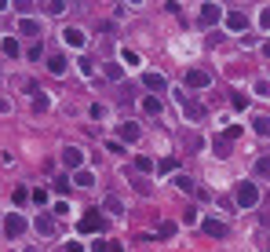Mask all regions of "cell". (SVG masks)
I'll list each match as a JSON object with an SVG mask.
<instances>
[{"mask_svg":"<svg viewBox=\"0 0 270 252\" xmlns=\"http://www.w3.org/2000/svg\"><path fill=\"white\" fill-rule=\"evenodd\" d=\"M237 205H241V209H256L259 205V186L256 183H237Z\"/></svg>","mask_w":270,"mask_h":252,"instance_id":"obj_1","label":"cell"},{"mask_svg":"<svg viewBox=\"0 0 270 252\" xmlns=\"http://www.w3.org/2000/svg\"><path fill=\"white\" fill-rule=\"evenodd\" d=\"M4 234H8V238H22V234H26V219H22L19 212H11V216L4 219Z\"/></svg>","mask_w":270,"mask_h":252,"instance_id":"obj_2","label":"cell"},{"mask_svg":"<svg viewBox=\"0 0 270 252\" xmlns=\"http://www.w3.org/2000/svg\"><path fill=\"white\" fill-rule=\"evenodd\" d=\"M142 88H150L153 95H165V91H168V81H165L161 73H142Z\"/></svg>","mask_w":270,"mask_h":252,"instance_id":"obj_3","label":"cell"},{"mask_svg":"<svg viewBox=\"0 0 270 252\" xmlns=\"http://www.w3.org/2000/svg\"><path fill=\"white\" fill-rule=\"evenodd\" d=\"M102 223H106V219H102L99 212H84V219H81V234H99Z\"/></svg>","mask_w":270,"mask_h":252,"instance_id":"obj_4","label":"cell"},{"mask_svg":"<svg viewBox=\"0 0 270 252\" xmlns=\"http://www.w3.org/2000/svg\"><path fill=\"white\" fill-rule=\"evenodd\" d=\"M186 84H190V88H208V84H212V73H208V70H190V73H186Z\"/></svg>","mask_w":270,"mask_h":252,"instance_id":"obj_5","label":"cell"},{"mask_svg":"<svg viewBox=\"0 0 270 252\" xmlns=\"http://www.w3.org/2000/svg\"><path fill=\"white\" fill-rule=\"evenodd\" d=\"M201 230H204V234H212V238H227V234H230V227H227V223H219V219H201Z\"/></svg>","mask_w":270,"mask_h":252,"instance_id":"obj_6","label":"cell"},{"mask_svg":"<svg viewBox=\"0 0 270 252\" xmlns=\"http://www.w3.org/2000/svg\"><path fill=\"white\" fill-rule=\"evenodd\" d=\"M66 66H70V62H66V55H59V52H51V55H47V73L62 77V73H66Z\"/></svg>","mask_w":270,"mask_h":252,"instance_id":"obj_7","label":"cell"},{"mask_svg":"<svg viewBox=\"0 0 270 252\" xmlns=\"http://www.w3.org/2000/svg\"><path fill=\"white\" fill-rule=\"evenodd\" d=\"M219 4H201V26H215L219 22Z\"/></svg>","mask_w":270,"mask_h":252,"instance_id":"obj_8","label":"cell"},{"mask_svg":"<svg viewBox=\"0 0 270 252\" xmlns=\"http://www.w3.org/2000/svg\"><path fill=\"white\" fill-rule=\"evenodd\" d=\"M84 161V154L77 150V146H62V165H70V168H81Z\"/></svg>","mask_w":270,"mask_h":252,"instance_id":"obj_9","label":"cell"},{"mask_svg":"<svg viewBox=\"0 0 270 252\" xmlns=\"http://www.w3.org/2000/svg\"><path fill=\"white\" fill-rule=\"evenodd\" d=\"M179 103L186 106V117H190V121H201V117H204V106H201V103L186 99V95H179Z\"/></svg>","mask_w":270,"mask_h":252,"instance_id":"obj_10","label":"cell"},{"mask_svg":"<svg viewBox=\"0 0 270 252\" xmlns=\"http://www.w3.org/2000/svg\"><path fill=\"white\" fill-rule=\"evenodd\" d=\"M73 183L88 190V186H95V172H91V168H77V172H73Z\"/></svg>","mask_w":270,"mask_h":252,"instance_id":"obj_11","label":"cell"},{"mask_svg":"<svg viewBox=\"0 0 270 252\" xmlns=\"http://www.w3.org/2000/svg\"><path fill=\"white\" fill-rule=\"evenodd\" d=\"M117 132H121V139H124V143H135V139H139V128H135L132 121H124V124H117Z\"/></svg>","mask_w":270,"mask_h":252,"instance_id":"obj_12","label":"cell"},{"mask_svg":"<svg viewBox=\"0 0 270 252\" xmlns=\"http://www.w3.org/2000/svg\"><path fill=\"white\" fill-rule=\"evenodd\" d=\"M227 26H230V29H245V26H248V15H245V11H230V15H227Z\"/></svg>","mask_w":270,"mask_h":252,"instance_id":"obj_13","label":"cell"},{"mask_svg":"<svg viewBox=\"0 0 270 252\" xmlns=\"http://www.w3.org/2000/svg\"><path fill=\"white\" fill-rule=\"evenodd\" d=\"M37 230L44 234V238H51V234H55V219H51V216H40V219H37Z\"/></svg>","mask_w":270,"mask_h":252,"instance_id":"obj_14","label":"cell"},{"mask_svg":"<svg viewBox=\"0 0 270 252\" xmlns=\"http://www.w3.org/2000/svg\"><path fill=\"white\" fill-rule=\"evenodd\" d=\"M22 33L37 40V37H40V22H37V19H22Z\"/></svg>","mask_w":270,"mask_h":252,"instance_id":"obj_15","label":"cell"},{"mask_svg":"<svg viewBox=\"0 0 270 252\" xmlns=\"http://www.w3.org/2000/svg\"><path fill=\"white\" fill-rule=\"evenodd\" d=\"M252 132H256V135H270V117H256V121H252Z\"/></svg>","mask_w":270,"mask_h":252,"instance_id":"obj_16","label":"cell"},{"mask_svg":"<svg viewBox=\"0 0 270 252\" xmlns=\"http://www.w3.org/2000/svg\"><path fill=\"white\" fill-rule=\"evenodd\" d=\"M142 110H146V114H161V99H157V95H146V99H142Z\"/></svg>","mask_w":270,"mask_h":252,"instance_id":"obj_17","label":"cell"},{"mask_svg":"<svg viewBox=\"0 0 270 252\" xmlns=\"http://www.w3.org/2000/svg\"><path fill=\"white\" fill-rule=\"evenodd\" d=\"M62 37H66V44H73V48H81V44H84V33H81V29H66Z\"/></svg>","mask_w":270,"mask_h":252,"instance_id":"obj_18","label":"cell"},{"mask_svg":"<svg viewBox=\"0 0 270 252\" xmlns=\"http://www.w3.org/2000/svg\"><path fill=\"white\" fill-rule=\"evenodd\" d=\"M212 146H215V154H219V157H227V154H230V135H219Z\"/></svg>","mask_w":270,"mask_h":252,"instance_id":"obj_19","label":"cell"},{"mask_svg":"<svg viewBox=\"0 0 270 252\" xmlns=\"http://www.w3.org/2000/svg\"><path fill=\"white\" fill-rule=\"evenodd\" d=\"M106 77H110V81H121V77H124V70L117 66V62H106V70H102Z\"/></svg>","mask_w":270,"mask_h":252,"instance_id":"obj_20","label":"cell"},{"mask_svg":"<svg viewBox=\"0 0 270 252\" xmlns=\"http://www.w3.org/2000/svg\"><path fill=\"white\" fill-rule=\"evenodd\" d=\"M106 212H114V216H124V205L117 197H106Z\"/></svg>","mask_w":270,"mask_h":252,"instance_id":"obj_21","label":"cell"},{"mask_svg":"<svg viewBox=\"0 0 270 252\" xmlns=\"http://www.w3.org/2000/svg\"><path fill=\"white\" fill-rule=\"evenodd\" d=\"M4 55H19V40H15V37H4Z\"/></svg>","mask_w":270,"mask_h":252,"instance_id":"obj_22","label":"cell"},{"mask_svg":"<svg viewBox=\"0 0 270 252\" xmlns=\"http://www.w3.org/2000/svg\"><path fill=\"white\" fill-rule=\"evenodd\" d=\"M256 172H259V176H270V154H263L256 161Z\"/></svg>","mask_w":270,"mask_h":252,"instance_id":"obj_23","label":"cell"},{"mask_svg":"<svg viewBox=\"0 0 270 252\" xmlns=\"http://www.w3.org/2000/svg\"><path fill=\"white\" fill-rule=\"evenodd\" d=\"M157 238H176V223H161L157 227Z\"/></svg>","mask_w":270,"mask_h":252,"instance_id":"obj_24","label":"cell"},{"mask_svg":"<svg viewBox=\"0 0 270 252\" xmlns=\"http://www.w3.org/2000/svg\"><path fill=\"white\" fill-rule=\"evenodd\" d=\"M135 168L139 172H153V161H150V157H135Z\"/></svg>","mask_w":270,"mask_h":252,"instance_id":"obj_25","label":"cell"},{"mask_svg":"<svg viewBox=\"0 0 270 252\" xmlns=\"http://www.w3.org/2000/svg\"><path fill=\"white\" fill-rule=\"evenodd\" d=\"M176 183H179V190H186V194H194V179H190V176H179Z\"/></svg>","mask_w":270,"mask_h":252,"instance_id":"obj_26","label":"cell"},{"mask_svg":"<svg viewBox=\"0 0 270 252\" xmlns=\"http://www.w3.org/2000/svg\"><path fill=\"white\" fill-rule=\"evenodd\" d=\"M176 165H179V161H176V157H165V161H161V165H157V168H161V172H176Z\"/></svg>","mask_w":270,"mask_h":252,"instance_id":"obj_27","label":"cell"},{"mask_svg":"<svg viewBox=\"0 0 270 252\" xmlns=\"http://www.w3.org/2000/svg\"><path fill=\"white\" fill-rule=\"evenodd\" d=\"M66 8H70V4H62V0H51V4H47V11H51V15H62Z\"/></svg>","mask_w":270,"mask_h":252,"instance_id":"obj_28","label":"cell"},{"mask_svg":"<svg viewBox=\"0 0 270 252\" xmlns=\"http://www.w3.org/2000/svg\"><path fill=\"white\" fill-rule=\"evenodd\" d=\"M234 106H237V110H245V106H248V95H241V91H234Z\"/></svg>","mask_w":270,"mask_h":252,"instance_id":"obj_29","label":"cell"},{"mask_svg":"<svg viewBox=\"0 0 270 252\" xmlns=\"http://www.w3.org/2000/svg\"><path fill=\"white\" fill-rule=\"evenodd\" d=\"M55 190H59V194H66V190H70V179H62V176H59V179H55Z\"/></svg>","mask_w":270,"mask_h":252,"instance_id":"obj_30","label":"cell"},{"mask_svg":"<svg viewBox=\"0 0 270 252\" xmlns=\"http://www.w3.org/2000/svg\"><path fill=\"white\" fill-rule=\"evenodd\" d=\"M256 91H259V95H270V81H259V84H256Z\"/></svg>","mask_w":270,"mask_h":252,"instance_id":"obj_31","label":"cell"},{"mask_svg":"<svg viewBox=\"0 0 270 252\" xmlns=\"http://www.w3.org/2000/svg\"><path fill=\"white\" fill-rule=\"evenodd\" d=\"M91 252H114V248H110L106 241H95V248H91Z\"/></svg>","mask_w":270,"mask_h":252,"instance_id":"obj_32","label":"cell"},{"mask_svg":"<svg viewBox=\"0 0 270 252\" xmlns=\"http://www.w3.org/2000/svg\"><path fill=\"white\" fill-rule=\"evenodd\" d=\"M66 252H84V245H77V241H70V245H66Z\"/></svg>","mask_w":270,"mask_h":252,"instance_id":"obj_33","label":"cell"},{"mask_svg":"<svg viewBox=\"0 0 270 252\" xmlns=\"http://www.w3.org/2000/svg\"><path fill=\"white\" fill-rule=\"evenodd\" d=\"M259 22H263V26H270V11H263V19H259Z\"/></svg>","mask_w":270,"mask_h":252,"instance_id":"obj_34","label":"cell"},{"mask_svg":"<svg viewBox=\"0 0 270 252\" xmlns=\"http://www.w3.org/2000/svg\"><path fill=\"white\" fill-rule=\"evenodd\" d=\"M263 248H266V252H270V234H266V245H263Z\"/></svg>","mask_w":270,"mask_h":252,"instance_id":"obj_35","label":"cell"},{"mask_svg":"<svg viewBox=\"0 0 270 252\" xmlns=\"http://www.w3.org/2000/svg\"><path fill=\"white\" fill-rule=\"evenodd\" d=\"M0 110H8V103H4V99H0Z\"/></svg>","mask_w":270,"mask_h":252,"instance_id":"obj_36","label":"cell"}]
</instances>
